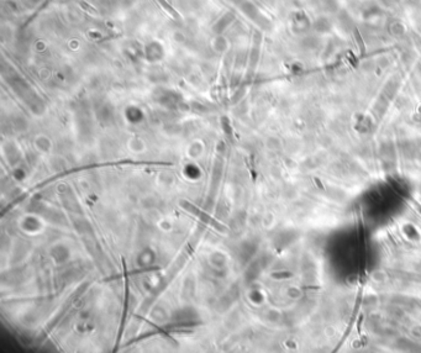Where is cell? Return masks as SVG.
<instances>
[{
    "label": "cell",
    "mask_w": 421,
    "mask_h": 353,
    "mask_svg": "<svg viewBox=\"0 0 421 353\" xmlns=\"http://www.w3.org/2000/svg\"><path fill=\"white\" fill-rule=\"evenodd\" d=\"M157 2L160 3L161 7H162L163 9H165L167 11V13H168L169 15L172 16V18L176 19V20H180V19H182V18H180V14L178 13V11H176V9H174V8H172V5L168 4V3H167L166 0H157Z\"/></svg>",
    "instance_id": "1"
}]
</instances>
